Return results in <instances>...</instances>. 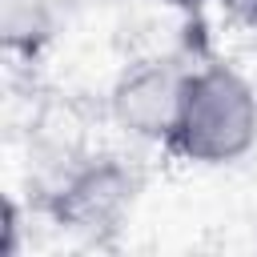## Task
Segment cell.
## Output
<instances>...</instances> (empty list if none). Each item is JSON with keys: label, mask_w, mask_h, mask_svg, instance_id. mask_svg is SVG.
Returning <instances> with one entry per match:
<instances>
[{"label": "cell", "mask_w": 257, "mask_h": 257, "mask_svg": "<svg viewBox=\"0 0 257 257\" xmlns=\"http://www.w3.org/2000/svg\"><path fill=\"white\" fill-rule=\"evenodd\" d=\"M165 149L197 169L237 165L257 149V88L233 64H193Z\"/></svg>", "instance_id": "1"}, {"label": "cell", "mask_w": 257, "mask_h": 257, "mask_svg": "<svg viewBox=\"0 0 257 257\" xmlns=\"http://www.w3.org/2000/svg\"><path fill=\"white\" fill-rule=\"evenodd\" d=\"M185 64L177 60H141L124 68L108 92V116L112 124L141 145H169L181 88H185Z\"/></svg>", "instance_id": "2"}, {"label": "cell", "mask_w": 257, "mask_h": 257, "mask_svg": "<svg viewBox=\"0 0 257 257\" xmlns=\"http://www.w3.org/2000/svg\"><path fill=\"white\" fill-rule=\"evenodd\" d=\"M128 197H133V177L120 165H112V161L84 165L60 189V221H72L76 229L108 225L124 213Z\"/></svg>", "instance_id": "3"}, {"label": "cell", "mask_w": 257, "mask_h": 257, "mask_svg": "<svg viewBox=\"0 0 257 257\" xmlns=\"http://www.w3.org/2000/svg\"><path fill=\"white\" fill-rule=\"evenodd\" d=\"M229 24L237 28H257V0H209Z\"/></svg>", "instance_id": "4"}]
</instances>
